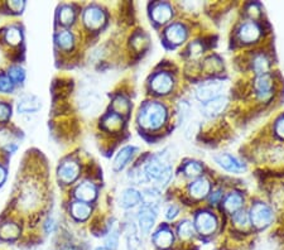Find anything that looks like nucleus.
I'll return each instance as SVG.
<instances>
[{"instance_id":"obj_1","label":"nucleus","mask_w":284,"mask_h":250,"mask_svg":"<svg viewBox=\"0 0 284 250\" xmlns=\"http://www.w3.org/2000/svg\"><path fill=\"white\" fill-rule=\"evenodd\" d=\"M168 112L163 104L158 102H146L138 114V122L146 130H158L167 122Z\"/></svg>"},{"instance_id":"obj_2","label":"nucleus","mask_w":284,"mask_h":250,"mask_svg":"<svg viewBox=\"0 0 284 250\" xmlns=\"http://www.w3.org/2000/svg\"><path fill=\"white\" fill-rule=\"evenodd\" d=\"M249 218L255 229H266L273 221V211L266 204L258 201L252 205Z\"/></svg>"},{"instance_id":"obj_3","label":"nucleus","mask_w":284,"mask_h":250,"mask_svg":"<svg viewBox=\"0 0 284 250\" xmlns=\"http://www.w3.org/2000/svg\"><path fill=\"white\" fill-rule=\"evenodd\" d=\"M225 88V82L222 80H210L206 82H202L196 90V98L200 102L206 104V102L215 100L220 98Z\"/></svg>"},{"instance_id":"obj_4","label":"nucleus","mask_w":284,"mask_h":250,"mask_svg":"<svg viewBox=\"0 0 284 250\" xmlns=\"http://www.w3.org/2000/svg\"><path fill=\"white\" fill-rule=\"evenodd\" d=\"M157 204H143L138 214V225L144 235H148L157 220Z\"/></svg>"},{"instance_id":"obj_5","label":"nucleus","mask_w":284,"mask_h":250,"mask_svg":"<svg viewBox=\"0 0 284 250\" xmlns=\"http://www.w3.org/2000/svg\"><path fill=\"white\" fill-rule=\"evenodd\" d=\"M150 90L157 95H167L173 90L174 86V78L172 74L167 71H160L154 74L150 78Z\"/></svg>"},{"instance_id":"obj_6","label":"nucleus","mask_w":284,"mask_h":250,"mask_svg":"<svg viewBox=\"0 0 284 250\" xmlns=\"http://www.w3.org/2000/svg\"><path fill=\"white\" fill-rule=\"evenodd\" d=\"M194 228L201 235H212L218 229V218L210 211H201L194 218Z\"/></svg>"},{"instance_id":"obj_7","label":"nucleus","mask_w":284,"mask_h":250,"mask_svg":"<svg viewBox=\"0 0 284 250\" xmlns=\"http://www.w3.org/2000/svg\"><path fill=\"white\" fill-rule=\"evenodd\" d=\"M168 167H170V166H168L167 160H166L162 156H153V157L146 162V164L144 166V176H146V180L157 181L160 174L163 173V170Z\"/></svg>"},{"instance_id":"obj_8","label":"nucleus","mask_w":284,"mask_h":250,"mask_svg":"<svg viewBox=\"0 0 284 250\" xmlns=\"http://www.w3.org/2000/svg\"><path fill=\"white\" fill-rule=\"evenodd\" d=\"M58 181L64 184H71L80 176V166L74 160H66L62 163L57 172Z\"/></svg>"},{"instance_id":"obj_9","label":"nucleus","mask_w":284,"mask_h":250,"mask_svg":"<svg viewBox=\"0 0 284 250\" xmlns=\"http://www.w3.org/2000/svg\"><path fill=\"white\" fill-rule=\"evenodd\" d=\"M262 30L255 22H248L240 26L238 30V37L240 42L249 44V43H255L260 38Z\"/></svg>"},{"instance_id":"obj_10","label":"nucleus","mask_w":284,"mask_h":250,"mask_svg":"<svg viewBox=\"0 0 284 250\" xmlns=\"http://www.w3.org/2000/svg\"><path fill=\"white\" fill-rule=\"evenodd\" d=\"M105 20H106L105 13L98 6H88L84 12V23L88 30H98L105 23Z\"/></svg>"},{"instance_id":"obj_11","label":"nucleus","mask_w":284,"mask_h":250,"mask_svg":"<svg viewBox=\"0 0 284 250\" xmlns=\"http://www.w3.org/2000/svg\"><path fill=\"white\" fill-rule=\"evenodd\" d=\"M40 200V192L38 187H36L34 184H26L22 188L20 194H19V202L22 204V206L26 208H32L34 206L38 205Z\"/></svg>"},{"instance_id":"obj_12","label":"nucleus","mask_w":284,"mask_h":250,"mask_svg":"<svg viewBox=\"0 0 284 250\" xmlns=\"http://www.w3.org/2000/svg\"><path fill=\"white\" fill-rule=\"evenodd\" d=\"M254 88L259 100H262V102L268 100L272 96V91H273V78L269 74H260L255 78Z\"/></svg>"},{"instance_id":"obj_13","label":"nucleus","mask_w":284,"mask_h":250,"mask_svg":"<svg viewBox=\"0 0 284 250\" xmlns=\"http://www.w3.org/2000/svg\"><path fill=\"white\" fill-rule=\"evenodd\" d=\"M187 34H188V32H187V28L184 27V24L173 23L166 30L164 38L168 43L176 47V46L180 44V43H184L186 40Z\"/></svg>"},{"instance_id":"obj_14","label":"nucleus","mask_w":284,"mask_h":250,"mask_svg":"<svg viewBox=\"0 0 284 250\" xmlns=\"http://www.w3.org/2000/svg\"><path fill=\"white\" fill-rule=\"evenodd\" d=\"M40 108H42V102L34 95L22 96L16 105L18 112H22V114H34V112H40Z\"/></svg>"},{"instance_id":"obj_15","label":"nucleus","mask_w":284,"mask_h":250,"mask_svg":"<svg viewBox=\"0 0 284 250\" xmlns=\"http://www.w3.org/2000/svg\"><path fill=\"white\" fill-rule=\"evenodd\" d=\"M74 197H76L80 202H92L94 200L98 197V188L91 182H82L74 190Z\"/></svg>"},{"instance_id":"obj_16","label":"nucleus","mask_w":284,"mask_h":250,"mask_svg":"<svg viewBox=\"0 0 284 250\" xmlns=\"http://www.w3.org/2000/svg\"><path fill=\"white\" fill-rule=\"evenodd\" d=\"M215 160L220 167H222L228 172L240 173L245 170V166L239 160H236V158L230 154H226V153H221V154L216 156Z\"/></svg>"},{"instance_id":"obj_17","label":"nucleus","mask_w":284,"mask_h":250,"mask_svg":"<svg viewBox=\"0 0 284 250\" xmlns=\"http://www.w3.org/2000/svg\"><path fill=\"white\" fill-rule=\"evenodd\" d=\"M152 19L158 24H164L172 18L173 9L168 3H156L152 6Z\"/></svg>"},{"instance_id":"obj_18","label":"nucleus","mask_w":284,"mask_h":250,"mask_svg":"<svg viewBox=\"0 0 284 250\" xmlns=\"http://www.w3.org/2000/svg\"><path fill=\"white\" fill-rule=\"evenodd\" d=\"M152 240H153L154 245L160 248V249H168L173 244L174 238H173L172 230L167 225H163V226H160L157 232H154Z\"/></svg>"},{"instance_id":"obj_19","label":"nucleus","mask_w":284,"mask_h":250,"mask_svg":"<svg viewBox=\"0 0 284 250\" xmlns=\"http://www.w3.org/2000/svg\"><path fill=\"white\" fill-rule=\"evenodd\" d=\"M211 190V184L208 182V180L204 178V177H200V178L194 180L188 187V192L194 198L201 200L208 197V194H210Z\"/></svg>"},{"instance_id":"obj_20","label":"nucleus","mask_w":284,"mask_h":250,"mask_svg":"<svg viewBox=\"0 0 284 250\" xmlns=\"http://www.w3.org/2000/svg\"><path fill=\"white\" fill-rule=\"evenodd\" d=\"M143 202V196L139 191L134 188H126L122 194V198H120V206L122 208H134L138 205Z\"/></svg>"},{"instance_id":"obj_21","label":"nucleus","mask_w":284,"mask_h":250,"mask_svg":"<svg viewBox=\"0 0 284 250\" xmlns=\"http://www.w3.org/2000/svg\"><path fill=\"white\" fill-rule=\"evenodd\" d=\"M226 106H228V98L225 96H220L215 100H211V102L204 104L202 112L208 118H215L218 114H221Z\"/></svg>"},{"instance_id":"obj_22","label":"nucleus","mask_w":284,"mask_h":250,"mask_svg":"<svg viewBox=\"0 0 284 250\" xmlns=\"http://www.w3.org/2000/svg\"><path fill=\"white\" fill-rule=\"evenodd\" d=\"M136 146H124L122 149H120V152L118 153L116 157H115L114 163H112V168H114L115 172H119V170H122L126 164L129 163V160L133 158V156L136 154Z\"/></svg>"},{"instance_id":"obj_23","label":"nucleus","mask_w":284,"mask_h":250,"mask_svg":"<svg viewBox=\"0 0 284 250\" xmlns=\"http://www.w3.org/2000/svg\"><path fill=\"white\" fill-rule=\"evenodd\" d=\"M81 109L86 112H96L98 110V108L101 106L100 98L92 91H88V92L84 94L82 98H81Z\"/></svg>"},{"instance_id":"obj_24","label":"nucleus","mask_w":284,"mask_h":250,"mask_svg":"<svg viewBox=\"0 0 284 250\" xmlns=\"http://www.w3.org/2000/svg\"><path fill=\"white\" fill-rule=\"evenodd\" d=\"M242 204H244V197L240 192H230L224 201V208L228 212L235 214L242 208Z\"/></svg>"},{"instance_id":"obj_25","label":"nucleus","mask_w":284,"mask_h":250,"mask_svg":"<svg viewBox=\"0 0 284 250\" xmlns=\"http://www.w3.org/2000/svg\"><path fill=\"white\" fill-rule=\"evenodd\" d=\"M122 119L119 114L116 112H110V114L105 115L101 120V126L108 132H116L122 128Z\"/></svg>"},{"instance_id":"obj_26","label":"nucleus","mask_w":284,"mask_h":250,"mask_svg":"<svg viewBox=\"0 0 284 250\" xmlns=\"http://www.w3.org/2000/svg\"><path fill=\"white\" fill-rule=\"evenodd\" d=\"M252 67L255 74H256L258 76H260V74H268L269 68H270V62H269L268 57H266V54H256V56L252 58Z\"/></svg>"},{"instance_id":"obj_27","label":"nucleus","mask_w":284,"mask_h":250,"mask_svg":"<svg viewBox=\"0 0 284 250\" xmlns=\"http://www.w3.org/2000/svg\"><path fill=\"white\" fill-rule=\"evenodd\" d=\"M71 214H72V216L76 218V220L85 221L86 218L90 216L91 208H90V205H88V204L80 202V201H78V202L72 204Z\"/></svg>"},{"instance_id":"obj_28","label":"nucleus","mask_w":284,"mask_h":250,"mask_svg":"<svg viewBox=\"0 0 284 250\" xmlns=\"http://www.w3.org/2000/svg\"><path fill=\"white\" fill-rule=\"evenodd\" d=\"M20 228L14 222H6L0 228V238L4 240H14L18 238Z\"/></svg>"},{"instance_id":"obj_29","label":"nucleus","mask_w":284,"mask_h":250,"mask_svg":"<svg viewBox=\"0 0 284 250\" xmlns=\"http://www.w3.org/2000/svg\"><path fill=\"white\" fill-rule=\"evenodd\" d=\"M56 42L60 48H62L64 51H70L74 47V40L71 32H68V30H61V32L57 33Z\"/></svg>"},{"instance_id":"obj_30","label":"nucleus","mask_w":284,"mask_h":250,"mask_svg":"<svg viewBox=\"0 0 284 250\" xmlns=\"http://www.w3.org/2000/svg\"><path fill=\"white\" fill-rule=\"evenodd\" d=\"M177 232H178V236H180V239H184V240L191 239L194 234V228L191 224V221L184 220L180 224V225H178Z\"/></svg>"},{"instance_id":"obj_31","label":"nucleus","mask_w":284,"mask_h":250,"mask_svg":"<svg viewBox=\"0 0 284 250\" xmlns=\"http://www.w3.org/2000/svg\"><path fill=\"white\" fill-rule=\"evenodd\" d=\"M128 249L129 250H144V245L139 238L136 229L128 232Z\"/></svg>"},{"instance_id":"obj_32","label":"nucleus","mask_w":284,"mask_h":250,"mask_svg":"<svg viewBox=\"0 0 284 250\" xmlns=\"http://www.w3.org/2000/svg\"><path fill=\"white\" fill-rule=\"evenodd\" d=\"M74 16H76V12L74 10V8L70 6H64L60 10V22H61L64 26H70V24L74 23Z\"/></svg>"},{"instance_id":"obj_33","label":"nucleus","mask_w":284,"mask_h":250,"mask_svg":"<svg viewBox=\"0 0 284 250\" xmlns=\"http://www.w3.org/2000/svg\"><path fill=\"white\" fill-rule=\"evenodd\" d=\"M202 164L200 162H196V160H188L186 162V164L184 166V172L186 176L188 177H197L200 176L202 173Z\"/></svg>"},{"instance_id":"obj_34","label":"nucleus","mask_w":284,"mask_h":250,"mask_svg":"<svg viewBox=\"0 0 284 250\" xmlns=\"http://www.w3.org/2000/svg\"><path fill=\"white\" fill-rule=\"evenodd\" d=\"M112 106H114V110L116 114H128L129 109H130V104L128 102V98H124V96L119 95L114 98L112 102Z\"/></svg>"},{"instance_id":"obj_35","label":"nucleus","mask_w":284,"mask_h":250,"mask_svg":"<svg viewBox=\"0 0 284 250\" xmlns=\"http://www.w3.org/2000/svg\"><path fill=\"white\" fill-rule=\"evenodd\" d=\"M6 40L12 46H16L22 42V32L19 28L10 27L6 32Z\"/></svg>"},{"instance_id":"obj_36","label":"nucleus","mask_w":284,"mask_h":250,"mask_svg":"<svg viewBox=\"0 0 284 250\" xmlns=\"http://www.w3.org/2000/svg\"><path fill=\"white\" fill-rule=\"evenodd\" d=\"M8 78L13 81V84H19L24 80V78H26V72H24V70L22 68V67L13 66L9 68Z\"/></svg>"},{"instance_id":"obj_37","label":"nucleus","mask_w":284,"mask_h":250,"mask_svg":"<svg viewBox=\"0 0 284 250\" xmlns=\"http://www.w3.org/2000/svg\"><path fill=\"white\" fill-rule=\"evenodd\" d=\"M232 221H234L236 226L245 228L248 225V222H249V215L245 211L239 210L232 215Z\"/></svg>"},{"instance_id":"obj_38","label":"nucleus","mask_w":284,"mask_h":250,"mask_svg":"<svg viewBox=\"0 0 284 250\" xmlns=\"http://www.w3.org/2000/svg\"><path fill=\"white\" fill-rule=\"evenodd\" d=\"M118 244H119V232L116 229L112 230L106 239V249L108 250H116Z\"/></svg>"},{"instance_id":"obj_39","label":"nucleus","mask_w":284,"mask_h":250,"mask_svg":"<svg viewBox=\"0 0 284 250\" xmlns=\"http://www.w3.org/2000/svg\"><path fill=\"white\" fill-rule=\"evenodd\" d=\"M14 88V84L8 76L6 74H0V92H4V94H8L13 91Z\"/></svg>"},{"instance_id":"obj_40","label":"nucleus","mask_w":284,"mask_h":250,"mask_svg":"<svg viewBox=\"0 0 284 250\" xmlns=\"http://www.w3.org/2000/svg\"><path fill=\"white\" fill-rule=\"evenodd\" d=\"M170 178H172V167H168L163 170V173L160 176V178L157 180V184L160 188H164L168 184H170Z\"/></svg>"},{"instance_id":"obj_41","label":"nucleus","mask_w":284,"mask_h":250,"mask_svg":"<svg viewBox=\"0 0 284 250\" xmlns=\"http://www.w3.org/2000/svg\"><path fill=\"white\" fill-rule=\"evenodd\" d=\"M12 108L6 102H0V122H6L10 119Z\"/></svg>"},{"instance_id":"obj_42","label":"nucleus","mask_w":284,"mask_h":250,"mask_svg":"<svg viewBox=\"0 0 284 250\" xmlns=\"http://www.w3.org/2000/svg\"><path fill=\"white\" fill-rule=\"evenodd\" d=\"M274 132H276V136L284 139V116H280L276 120V125H274Z\"/></svg>"},{"instance_id":"obj_43","label":"nucleus","mask_w":284,"mask_h":250,"mask_svg":"<svg viewBox=\"0 0 284 250\" xmlns=\"http://www.w3.org/2000/svg\"><path fill=\"white\" fill-rule=\"evenodd\" d=\"M178 212H180V208H178L176 205H170V208L166 210V214H164L166 218H167V220H170V221L174 220V218L178 216Z\"/></svg>"},{"instance_id":"obj_44","label":"nucleus","mask_w":284,"mask_h":250,"mask_svg":"<svg viewBox=\"0 0 284 250\" xmlns=\"http://www.w3.org/2000/svg\"><path fill=\"white\" fill-rule=\"evenodd\" d=\"M8 6H9V8L14 12V13H20V12L24 9L26 3H24V2H9Z\"/></svg>"},{"instance_id":"obj_45","label":"nucleus","mask_w":284,"mask_h":250,"mask_svg":"<svg viewBox=\"0 0 284 250\" xmlns=\"http://www.w3.org/2000/svg\"><path fill=\"white\" fill-rule=\"evenodd\" d=\"M221 198H222V191H221V190H218V191H215L210 196V202L215 205V204H218Z\"/></svg>"},{"instance_id":"obj_46","label":"nucleus","mask_w":284,"mask_h":250,"mask_svg":"<svg viewBox=\"0 0 284 250\" xmlns=\"http://www.w3.org/2000/svg\"><path fill=\"white\" fill-rule=\"evenodd\" d=\"M190 50H191V54H201L202 52V46L198 44V42H194L191 43V46H190Z\"/></svg>"},{"instance_id":"obj_47","label":"nucleus","mask_w":284,"mask_h":250,"mask_svg":"<svg viewBox=\"0 0 284 250\" xmlns=\"http://www.w3.org/2000/svg\"><path fill=\"white\" fill-rule=\"evenodd\" d=\"M6 170L3 166H0V186L6 182Z\"/></svg>"},{"instance_id":"obj_48","label":"nucleus","mask_w":284,"mask_h":250,"mask_svg":"<svg viewBox=\"0 0 284 250\" xmlns=\"http://www.w3.org/2000/svg\"><path fill=\"white\" fill-rule=\"evenodd\" d=\"M95 250H108V249H106V248H101V246H100V248H96Z\"/></svg>"},{"instance_id":"obj_49","label":"nucleus","mask_w":284,"mask_h":250,"mask_svg":"<svg viewBox=\"0 0 284 250\" xmlns=\"http://www.w3.org/2000/svg\"><path fill=\"white\" fill-rule=\"evenodd\" d=\"M71 250H81L80 248H76V246H74V248H71Z\"/></svg>"}]
</instances>
